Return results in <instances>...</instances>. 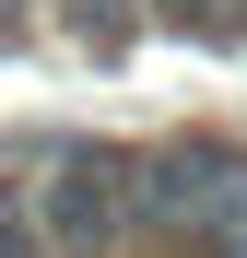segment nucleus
Wrapping results in <instances>:
<instances>
[{
	"instance_id": "5",
	"label": "nucleus",
	"mask_w": 247,
	"mask_h": 258,
	"mask_svg": "<svg viewBox=\"0 0 247 258\" xmlns=\"http://www.w3.org/2000/svg\"><path fill=\"white\" fill-rule=\"evenodd\" d=\"M224 246H235V258H247V223H235V235H224Z\"/></svg>"
},
{
	"instance_id": "3",
	"label": "nucleus",
	"mask_w": 247,
	"mask_h": 258,
	"mask_svg": "<svg viewBox=\"0 0 247 258\" xmlns=\"http://www.w3.org/2000/svg\"><path fill=\"white\" fill-rule=\"evenodd\" d=\"M0 258H47V211L24 176H0Z\"/></svg>"
},
{
	"instance_id": "1",
	"label": "nucleus",
	"mask_w": 247,
	"mask_h": 258,
	"mask_svg": "<svg viewBox=\"0 0 247 258\" xmlns=\"http://www.w3.org/2000/svg\"><path fill=\"white\" fill-rule=\"evenodd\" d=\"M235 223H247V153L235 141L130 153V235H235Z\"/></svg>"
},
{
	"instance_id": "4",
	"label": "nucleus",
	"mask_w": 247,
	"mask_h": 258,
	"mask_svg": "<svg viewBox=\"0 0 247 258\" xmlns=\"http://www.w3.org/2000/svg\"><path fill=\"white\" fill-rule=\"evenodd\" d=\"M200 258H235V246H224V235H212V246H200Z\"/></svg>"
},
{
	"instance_id": "2",
	"label": "nucleus",
	"mask_w": 247,
	"mask_h": 258,
	"mask_svg": "<svg viewBox=\"0 0 247 258\" xmlns=\"http://www.w3.org/2000/svg\"><path fill=\"white\" fill-rule=\"evenodd\" d=\"M35 211H47V246H106V235H130V153L59 141L47 176H35Z\"/></svg>"
}]
</instances>
